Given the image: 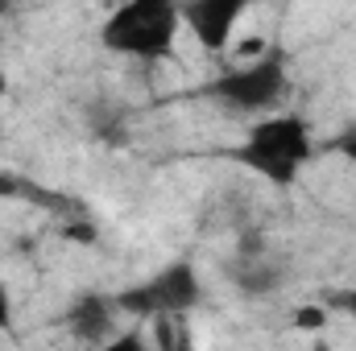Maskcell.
Masks as SVG:
<instances>
[{"label": "cell", "instance_id": "cell-1", "mask_svg": "<svg viewBox=\"0 0 356 351\" xmlns=\"http://www.w3.org/2000/svg\"><path fill=\"white\" fill-rule=\"evenodd\" d=\"M311 153H315V137L298 112H273V116L253 120L245 141L236 145V162L277 190H286L302 178Z\"/></svg>", "mask_w": 356, "mask_h": 351}, {"label": "cell", "instance_id": "cell-2", "mask_svg": "<svg viewBox=\"0 0 356 351\" xmlns=\"http://www.w3.org/2000/svg\"><path fill=\"white\" fill-rule=\"evenodd\" d=\"M286 95H290V58L277 46H266L257 58H236L207 83L211 103H220L232 116H257V120L273 116Z\"/></svg>", "mask_w": 356, "mask_h": 351}, {"label": "cell", "instance_id": "cell-3", "mask_svg": "<svg viewBox=\"0 0 356 351\" xmlns=\"http://www.w3.org/2000/svg\"><path fill=\"white\" fill-rule=\"evenodd\" d=\"M178 25L182 12L178 4L166 0H129L112 8V17L99 25V42L133 62H162L170 58L178 46Z\"/></svg>", "mask_w": 356, "mask_h": 351}, {"label": "cell", "instance_id": "cell-4", "mask_svg": "<svg viewBox=\"0 0 356 351\" xmlns=\"http://www.w3.org/2000/svg\"><path fill=\"white\" fill-rule=\"evenodd\" d=\"M199 298H203L199 268L191 261H170V264H162L158 273L141 277L137 285L120 289L116 306H120V314L158 323V318H186L199 306Z\"/></svg>", "mask_w": 356, "mask_h": 351}, {"label": "cell", "instance_id": "cell-5", "mask_svg": "<svg viewBox=\"0 0 356 351\" xmlns=\"http://www.w3.org/2000/svg\"><path fill=\"white\" fill-rule=\"evenodd\" d=\"M178 12H182V25L195 33V42L207 54H224L245 17V0H195V4H182Z\"/></svg>", "mask_w": 356, "mask_h": 351}, {"label": "cell", "instance_id": "cell-6", "mask_svg": "<svg viewBox=\"0 0 356 351\" xmlns=\"http://www.w3.org/2000/svg\"><path fill=\"white\" fill-rule=\"evenodd\" d=\"M116 314H120V306H116V298H108V293H75L71 298V306H67V314H63V327L79 339V343H104V339H112L116 335Z\"/></svg>", "mask_w": 356, "mask_h": 351}, {"label": "cell", "instance_id": "cell-7", "mask_svg": "<svg viewBox=\"0 0 356 351\" xmlns=\"http://www.w3.org/2000/svg\"><path fill=\"white\" fill-rule=\"evenodd\" d=\"M149 343H154V351H195L186 318H158L149 331Z\"/></svg>", "mask_w": 356, "mask_h": 351}, {"label": "cell", "instance_id": "cell-8", "mask_svg": "<svg viewBox=\"0 0 356 351\" xmlns=\"http://www.w3.org/2000/svg\"><path fill=\"white\" fill-rule=\"evenodd\" d=\"M88 351H154L149 343V335L141 331V327H124V331H116L112 339H104V343H95Z\"/></svg>", "mask_w": 356, "mask_h": 351}, {"label": "cell", "instance_id": "cell-9", "mask_svg": "<svg viewBox=\"0 0 356 351\" xmlns=\"http://www.w3.org/2000/svg\"><path fill=\"white\" fill-rule=\"evenodd\" d=\"M327 327V310L323 306H298L294 310V331H323Z\"/></svg>", "mask_w": 356, "mask_h": 351}, {"label": "cell", "instance_id": "cell-10", "mask_svg": "<svg viewBox=\"0 0 356 351\" xmlns=\"http://www.w3.org/2000/svg\"><path fill=\"white\" fill-rule=\"evenodd\" d=\"M332 149H336V153H344V157L356 166V124H348V128H344V132L332 141Z\"/></svg>", "mask_w": 356, "mask_h": 351}, {"label": "cell", "instance_id": "cell-11", "mask_svg": "<svg viewBox=\"0 0 356 351\" xmlns=\"http://www.w3.org/2000/svg\"><path fill=\"white\" fill-rule=\"evenodd\" d=\"M13 323H17V310H13V293H8V285L0 281V331H13Z\"/></svg>", "mask_w": 356, "mask_h": 351}, {"label": "cell", "instance_id": "cell-12", "mask_svg": "<svg viewBox=\"0 0 356 351\" xmlns=\"http://www.w3.org/2000/svg\"><path fill=\"white\" fill-rule=\"evenodd\" d=\"M67 240H83V244H91V240H95V228H91V223H71V228H67Z\"/></svg>", "mask_w": 356, "mask_h": 351}, {"label": "cell", "instance_id": "cell-13", "mask_svg": "<svg viewBox=\"0 0 356 351\" xmlns=\"http://www.w3.org/2000/svg\"><path fill=\"white\" fill-rule=\"evenodd\" d=\"M4 103H8V71L0 67V112H4Z\"/></svg>", "mask_w": 356, "mask_h": 351}, {"label": "cell", "instance_id": "cell-14", "mask_svg": "<svg viewBox=\"0 0 356 351\" xmlns=\"http://www.w3.org/2000/svg\"><path fill=\"white\" fill-rule=\"evenodd\" d=\"M344 310L356 318V289H348V293H344Z\"/></svg>", "mask_w": 356, "mask_h": 351}, {"label": "cell", "instance_id": "cell-15", "mask_svg": "<svg viewBox=\"0 0 356 351\" xmlns=\"http://www.w3.org/2000/svg\"><path fill=\"white\" fill-rule=\"evenodd\" d=\"M311 351H336L332 343H311Z\"/></svg>", "mask_w": 356, "mask_h": 351}]
</instances>
